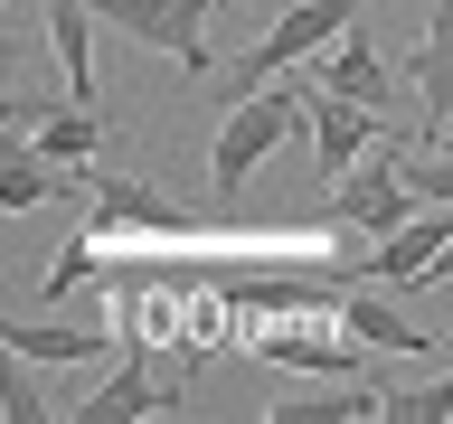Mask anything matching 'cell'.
<instances>
[{
    "label": "cell",
    "instance_id": "cell-1",
    "mask_svg": "<svg viewBox=\"0 0 453 424\" xmlns=\"http://www.w3.org/2000/svg\"><path fill=\"white\" fill-rule=\"evenodd\" d=\"M283 141H311V95H293V85H255V95H236V113H226L218 141H208V179L236 198V179H255Z\"/></svg>",
    "mask_w": 453,
    "mask_h": 424
},
{
    "label": "cell",
    "instance_id": "cell-2",
    "mask_svg": "<svg viewBox=\"0 0 453 424\" xmlns=\"http://www.w3.org/2000/svg\"><path fill=\"white\" fill-rule=\"evenodd\" d=\"M368 0H303V10H283L274 28H265V38H255L246 57H236V76H226V104H236V95H255V85H274L283 66H303V57H321L340 38V28L359 19Z\"/></svg>",
    "mask_w": 453,
    "mask_h": 424
},
{
    "label": "cell",
    "instance_id": "cell-3",
    "mask_svg": "<svg viewBox=\"0 0 453 424\" xmlns=\"http://www.w3.org/2000/svg\"><path fill=\"white\" fill-rule=\"evenodd\" d=\"M416 208H425V198L406 189V170H396V141H388V161L349 170V179L331 189V226H340V236H368V246H388V236L416 217Z\"/></svg>",
    "mask_w": 453,
    "mask_h": 424
},
{
    "label": "cell",
    "instance_id": "cell-4",
    "mask_svg": "<svg viewBox=\"0 0 453 424\" xmlns=\"http://www.w3.org/2000/svg\"><path fill=\"white\" fill-rule=\"evenodd\" d=\"M95 19L133 28L142 48H170L180 66H208V19H218V0H95Z\"/></svg>",
    "mask_w": 453,
    "mask_h": 424
},
{
    "label": "cell",
    "instance_id": "cell-5",
    "mask_svg": "<svg viewBox=\"0 0 453 424\" xmlns=\"http://www.w3.org/2000/svg\"><path fill=\"white\" fill-rule=\"evenodd\" d=\"M378 141H388V113H368V104H349V95H331V85H311V179L340 189Z\"/></svg>",
    "mask_w": 453,
    "mask_h": 424
},
{
    "label": "cell",
    "instance_id": "cell-6",
    "mask_svg": "<svg viewBox=\"0 0 453 424\" xmlns=\"http://www.w3.org/2000/svg\"><path fill=\"white\" fill-rule=\"evenodd\" d=\"M444 246H453V208H416V217L396 226L378 254H359V274H368V283H388V292H416L425 264H434Z\"/></svg>",
    "mask_w": 453,
    "mask_h": 424
},
{
    "label": "cell",
    "instance_id": "cell-7",
    "mask_svg": "<svg viewBox=\"0 0 453 424\" xmlns=\"http://www.w3.org/2000/svg\"><path fill=\"white\" fill-rule=\"evenodd\" d=\"M321 85L331 95H349V104H368V113H388V95H396V66H388V48L368 38L359 19L340 28L331 48H321Z\"/></svg>",
    "mask_w": 453,
    "mask_h": 424
},
{
    "label": "cell",
    "instance_id": "cell-8",
    "mask_svg": "<svg viewBox=\"0 0 453 424\" xmlns=\"http://www.w3.org/2000/svg\"><path fill=\"white\" fill-rule=\"evenodd\" d=\"M340 330L359 339V349H406V359L444 339V330H425V321H406V302H396L388 283H359V292L340 302Z\"/></svg>",
    "mask_w": 453,
    "mask_h": 424
},
{
    "label": "cell",
    "instance_id": "cell-9",
    "mask_svg": "<svg viewBox=\"0 0 453 424\" xmlns=\"http://www.w3.org/2000/svg\"><path fill=\"white\" fill-rule=\"evenodd\" d=\"M416 113H425V151H444L453 141V10H434V28H425L416 48Z\"/></svg>",
    "mask_w": 453,
    "mask_h": 424
},
{
    "label": "cell",
    "instance_id": "cell-10",
    "mask_svg": "<svg viewBox=\"0 0 453 424\" xmlns=\"http://www.w3.org/2000/svg\"><path fill=\"white\" fill-rule=\"evenodd\" d=\"M10 349H19V359H38V367H85V359H104V321H95V311H85V321H10Z\"/></svg>",
    "mask_w": 453,
    "mask_h": 424
},
{
    "label": "cell",
    "instance_id": "cell-11",
    "mask_svg": "<svg viewBox=\"0 0 453 424\" xmlns=\"http://www.w3.org/2000/svg\"><path fill=\"white\" fill-rule=\"evenodd\" d=\"M95 0H48V48L57 76H66V104H95Z\"/></svg>",
    "mask_w": 453,
    "mask_h": 424
},
{
    "label": "cell",
    "instance_id": "cell-12",
    "mask_svg": "<svg viewBox=\"0 0 453 424\" xmlns=\"http://www.w3.org/2000/svg\"><path fill=\"white\" fill-rule=\"evenodd\" d=\"M151 405H161V377H151L142 359H123L104 387L85 396V405H66V415H76V424H133V415H151Z\"/></svg>",
    "mask_w": 453,
    "mask_h": 424
},
{
    "label": "cell",
    "instance_id": "cell-13",
    "mask_svg": "<svg viewBox=\"0 0 453 424\" xmlns=\"http://www.w3.org/2000/svg\"><path fill=\"white\" fill-rule=\"evenodd\" d=\"M255 359L293 367V377H349L359 349H340V339H303V330H255Z\"/></svg>",
    "mask_w": 453,
    "mask_h": 424
},
{
    "label": "cell",
    "instance_id": "cell-14",
    "mask_svg": "<svg viewBox=\"0 0 453 424\" xmlns=\"http://www.w3.org/2000/svg\"><path fill=\"white\" fill-rule=\"evenodd\" d=\"M57 189H66V170H57L48 151H38V141H19V151L0 161V208H10V217H28V208H48Z\"/></svg>",
    "mask_w": 453,
    "mask_h": 424
},
{
    "label": "cell",
    "instance_id": "cell-15",
    "mask_svg": "<svg viewBox=\"0 0 453 424\" xmlns=\"http://www.w3.org/2000/svg\"><path fill=\"white\" fill-rule=\"evenodd\" d=\"M28 141H38V151H48L57 170H76V161H95V141H104V123H95V104H85V113H66V104H57L48 123L28 132Z\"/></svg>",
    "mask_w": 453,
    "mask_h": 424
},
{
    "label": "cell",
    "instance_id": "cell-16",
    "mask_svg": "<svg viewBox=\"0 0 453 424\" xmlns=\"http://www.w3.org/2000/svg\"><path fill=\"white\" fill-rule=\"evenodd\" d=\"M388 396L378 387H340V396H293V405H265V424H349V415H378Z\"/></svg>",
    "mask_w": 453,
    "mask_h": 424
},
{
    "label": "cell",
    "instance_id": "cell-17",
    "mask_svg": "<svg viewBox=\"0 0 453 424\" xmlns=\"http://www.w3.org/2000/svg\"><path fill=\"white\" fill-rule=\"evenodd\" d=\"M28 367H38V359H19V349H10V387H0V415H10V424H48V415H57V396L38 387Z\"/></svg>",
    "mask_w": 453,
    "mask_h": 424
},
{
    "label": "cell",
    "instance_id": "cell-18",
    "mask_svg": "<svg viewBox=\"0 0 453 424\" xmlns=\"http://www.w3.org/2000/svg\"><path fill=\"white\" fill-rule=\"evenodd\" d=\"M396 170H406V189H416L425 208H453V141L444 151H396Z\"/></svg>",
    "mask_w": 453,
    "mask_h": 424
},
{
    "label": "cell",
    "instance_id": "cell-19",
    "mask_svg": "<svg viewBox=\"0 0 453 424\" xmlns=\"http://www.w3.org/2000/svg\"><path fill=\"white\" fill-rule=\"evenodd\" d=\"M95 274H104V254H95V246L76 236V246H57L48 283H38V302H66V292H76V283H95Z\"/></svg>",
    "mask_w": 453,
    "mask_h": 424
},
{
    "label": "cell",
    "instance_id": "cell-20",
    "mask_svg": "<svg viewBox=\"0 0 453 424\" xmlns=\"http://www.w3.org/2000/svg\"><path fill=\"white\" fill-rule=\"evenodd\" d=\"M378 415H388V424H444L453 415V377H434V387H416V396H388Z\"/></svg>",
    "mask_w": 453,
    "mask_h": 424
},
{
    "label": "cell",
    "instance_id": "cell-21",
    "mask_svg": "<svg viewBox=\"0 0 453 424\" xmlns=\"http://www.w3.org/2000/svg\"><path fill=\"white\" fill-rule=\"evenodd\" d=\"M218 10H236V0H218Z\"/></svg>",
    "mask_w": 453,
    "mask_h": 424
},
{
    "label": "cell",
    "instance_id": "cell-22",
    "mask_svg": "<svg viewBox=\"0 0 453 424\" xmlns=\"http://www.w3.org/2000/svg\"><path fill=\"white\" fill-rule=\"evenodd\" d=\"M444 339H453V330H444Z\"/></svg>",
    "mask_w": 453,
    "mask_h": 424
}]
</instances>
